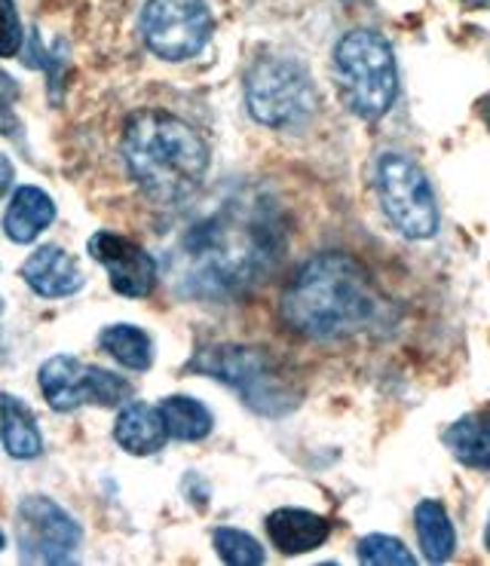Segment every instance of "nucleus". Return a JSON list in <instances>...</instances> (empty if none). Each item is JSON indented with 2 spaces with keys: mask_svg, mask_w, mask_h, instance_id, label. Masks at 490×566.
<instances>
[{
  "mask_svg": "<svg viewBox=\"0 0 490 566\" xmlns=\"http://www.w3.org/2000/svg\"><path fill=\"white\" fill-rule=\"evenodd\" d=\"M0 441L13 460H34L43 450L34 413L10 392H0Z\"/></svg>",
  "mask_w": 490,
  "mask_h": 566,
  "instance_id": "obj_16",
  "label": "nucleus"
},
{
  "mask_svg": "<svg viewBox=\"0 0 490 566\" xmlns=\"http://www.w3.org/2000/svg\"><path fill=\"white\" fill-rule=\"evenodd\" d=\"M102 349L117 358L123 368L129 370H147L154 365V343L145 331L135 325H111L102 331Z\"/></svg>",
  "mask_w": 490,
  "mask_h": 566,
  "instance_id": "obj_19",
  "label": "nucleus"
},
{
  "mask_svg": "<svg viewBox=\"0 0 490 566\" xmlns=\"http://www.w3.org/2000/svg\"><path fill=\"white\" fill-rule=\"evenodd\" d=\"M267 533L282 554L316 552L329 539V521L306 509H279L267 517Z\"/></svg>",
  "mask_w": 490,
  "mask_h": 566,
  "instance_id": "obj_13",
  "label": "nucleus"
},
{
  "mask_svg": "<svg viewBox=\"0 0 490 566\" xmlns=\"http://www.w3.org/2000/svg\"><path fill=\"white\" fill-rule=\"evenodd\" d=\"M53 221L55 202L50 199V193L28 185L19 187L13 193V202H10L7 218H3V230H7V237L13 239V242L25 245V242H34Z\"/></svg>",
  "mask_w": 490,
  "mask_h": 566,
  "instance_id": "obj_15",
  "label": "nucleus"
},
{
  "mask_svg": "<svg viewBox=\"0 0 490 566\" xmlns=\"http://www.w3.org/2000/svg\"><path fill=\"white\" fill-rule=\"evenodd\" d=\"M142 34L154 55L185 62L202 53L212 38V13L202 0H147Z\"/></svg>",
  "mask_w": 490,
  "mask_h": 566,
  "instance_id": "obj_8",
  "label": "nucleus"
},
{
  "mask_svg": "<svg viewBox=\"0 0 490 566\" xmlns=\"http://www.w3.org/2000/svg\"><path fill=\"white\" fill-rule=\"evenodd\" d=\"M484 542H488V548H490V527H488V533H484Z\"/></svg>",
  "mask_w": 490,
  "mask_h": 566,
  "instance_id": "obj_28",
  "label": "nucleus"
},
{
  "mask_svg": "<svg viewBox=\"0 0 490 566\" xmlns=\"http://www.w3.org/2000/svg\"><path fill=\"white\" fill-rule=\"evenodd\" d=\"M3 545H7V539H3V533H0V552H3Z\"/></svg>",
  "mask_w": 490,
  "mask_h": 566,
  "instance_id": "obj_27",
  "label": "nucleus"
},
{
  "mask_svg": "<svg viewBox=\"0 0 490 566\" xmlns=\"http://www.w3.org/2000/svg\"><path fill=\"white\" fill-rule=\"evenodd\" d=\"M215 552L230 566H261L264 564V548L242 530L221 527L215 530Z\"/></svg>",
  "mask_w": 490,
  "mask_h": 566,
  "instance_id": "obj_21",
  "label": "nucleus"
},
{
  "mask_svg": "<svg viewBox=\"0 0 490 566\" xmlns=\"http://www.w3.org/2000/svg\"><path fill=\"white\" fill-rule=\"evenodd\" d=\"M285 251V214L264 190L242 187L199 214L169 251V276L187 297L225 301L261 285Z\"/></svg>",
  "mask_w": 490,
  "mask_h": 566,
  "instance_id": "obj_1",
  "label": "nucleus"
},
{
  "mask_svg": "<svg viewBox=\"0 0 490 566\" xmlns=\"http://www.w3.org/2000/svg\"><path fill=\"white\" fill-rule=\"evenodd\" d=\"M15 98H19V90L15 83L3 71H0V133L13 135L19 129V119H15Z\"/></svg>",
  "mask_w": 490,
  "mask_h": 566,
  "instance_id": "obj_24",
  "label": "nucleus"
},
{
  "mask_svg": "<svg viewBox=\"0 0 490 566\" xmlns=\"http://www.w3.org/2000/svg\"><path fill=\"white\" fill-rule=\"evenodd\" d=\"M377 285L368 266L344 251L310 258L282 291V322L313 340H337L372 325L377 316Z\"/></svg>",
  "mask_w": 490,
  "mask_h": 566,
  "instance_id": "obj_2",
  "label": "nucleus"
},
{
  "mask_svg": "<svg viewBox=\"0 0 490 566\" xmlns=\"http://www.w3.org/2000/svg\"><path fill=\"white\" fill-rule=\"evenodd\" d=\"M10 185H13V163L0 154V197L10 190Z\"/></svg>",
  "mask_w": 490,
  "mask_h": 566,
  "instance_id": "obj_25",
  "label": "nucleus"
},
{
  "mask_svg": "<svg viewBox=\"0 0 490 566\" xmlns=\"http://www.w3.org/2000/svg\"><path fill=\"white\" fill-rule=\"evenodd\" d=\"M445 444L463 465L490 472V408L466 413L448 426Z\"/></svg>",
  "mask_w": 490,
  "mask_h": 566,
  "instance_id": "obj_17",
  "label": "nucleus"
},
{
  "mask_svg": "<svg viewBox=\"0 0 490 566\" xmlns=\"http://www.w3.org/2000/svg\"><path fill=\"white\" fill-rule=\"evenodd\" d=\"M0 313H3V297H0Z\"/></svg>",
  "mask_w": 490,
  "mask_h": 566,
  "instance_id": "obj_29",
  "label": "nucleus"
},
{
  "mask_svg": "<svg viewBox=\"0 0 490 566\" xmlns=\"http://www.w3.org/2000/svg\"><path fill=\"white\" fill-rule=\"evenodd\" d=\"M190 370L227 382L249 408L267 417H282L301 405V389L292 380V374H285L277 358L258 346L215 343L190 358Z\"/></svg>",
  "mask_w": 490,
  "mask_h": 566,
  "instance_id": "obj_4",
  "label": "nucleus"
},
{
  "mask_svg": "<svg viewBox=\"0 0 490 566\" xmlns=\"http://www.w3.org/2000/svg\"><path fill=\"white\" fill-rule=\"evenodd\" d=\"M163 417L169 426V434L178 441H202L212 432V413L199 405L197 398L173 396L163 401Z\"/></svg>",
  "mask_w": 490,
  "mask_h": 566,
  "instance_id": "obj_20",
  "label": "nucleus"
},
{
  "mask_svg": "<svg viewBox=\"0 0 490 566\" xmlns=\"http://www.w3.org/2000/svg\"><path fill=\"white\" fill-rule=\"evenodd\" d=\"M126 169L147 199L178 206L199 190L209 171V147L194 126L166 111H138L123 129Z\"/></svg>",
  "mask_w": 490,
  "mask_h": 566,
  "instance_id": "obj_3",
  "label": "nucleus"
},
{
  "mask_svg": "<svg viewBox=\"0 0 490 566\" xmlns=\"http://www.w3.org/2000/svg\"><path fill=\"white\" fill-rule=\"evenodd\" d=\"M22 279L40 297H67L83 289V270L80 264L59 245H43L25 264H22Z\"/></svg>",
  "mask_w": 490,
  "mask_h": 566,
  "instance_id": "obj_12",
  "label": "nucleus"
},
{
  "mask_svg": "<svg viewBox=\"0 0 490 566\" xmlns=\"http://www.w3.org/2000/svg\"><path fill=\"white\" fill-rule=\"evenodd\" d=\"M414 521H417V539L424 545V554L432 560V564H445L451 560L453 545H457V533H453V524L448 512L441 509V502L424 500L414 512Z\"/></svg>",
  "mask_w": 490,
  "mask_h": 566,
  "instance_id": "obj_18",
  "label": "nucleus"
},
{
  "mask_svg": "<svg viewBox=\"0 0 490 566\" xmlns=\"http://www.w3.org/2000/svg\"><path fill=\"white\" fill-rule=\"evenodd\" d=\"M377 197L402 237L429 239L438 230V206L424 169L405 154L377 159Z\"/></svg>",
  "mask_w": 490,
  "mask_h": 566,
  "instance_id": "obj_7",
  "label": "nucleus"
},
{
  "mask_svg": "<svg viewBox=\"0 0 490 566\" xmlns=\"http://www.w3.org/2000/svg\"><path fill=\"white\" fill-rule=\"evenodd\" d=\"M469 3H478V7H488L490 10V0H469Z\"/></svg>",
  "mask_w": 490,
  "mask_h": 566,
  "instance_id": "obj_26",
  "label": "nucleus"
},
{
  "mask_svg": "<svg viewBox=\"0 0 490 566\" xmlns=\"http://www.w3.org/2000/svg\"><path fill=\"white\" fill-rule=\"evenodd\" d=\"M15 536L25 564H67L80 545L77 521L46 496L19 502Z\"/></svg>",
  "mask_w": 490,
  "mask_h": 566,
  "instance_id": "obj_10",
  "label": "nucleus"
},
{
  "mask_svg": "<svg viewBox=\"0 0 490 566\" xmlns=\"http://www.w3.org/2000/svg\"><path fill=\"white\" fill-rule=\"evenodd\" d=\"M334 80L356 117L380 119L398 95L393 46L374 31H350L334 46Z\"/></svg>",
  "mask_w": 490,
  "mask_h": 566,
  "instance_id": "obj_5",
  "label": "nucleus"
},
{
  "mask_svg": "<svg viewBox=\"0 0 490 566\" xmlns=\"http://www.w3.org/2000/svg\"><path fill=\"white\" fill-rule=\"evenodd\" d=\"M114 438L123 450H129L133 457H150L166 444L169 438V426L163 410L150 408L145 401H133L119 410L117 426H114Z\"/></svg>",
  "mask_w": 490,
  "mask_h": 566,
  "instance_id": "obj_14",
  "label": "nucleus"
},
{
  "mask_svg": "<svg viewBox=\"0 0 490 566\" xmlns=\"http://www.w3.org/2000/svg\"><path fill=\"white\" fill-rule=\"evenodd\" d=\"M358 560L368 566H414L417 557H414L405 545L393 536H384V533H372L365 539H358Z\"/></svg>",
  "mask_w": 490,
  "mask_h": 566,
  "instance_id": "obj_22",
  "label": "nucleus"
},
{
  "mask_svg": "<svg viewBox=\"0 0 490 566\" xmlns=\"http://www.w3.org/2000/svg\"><path fill=\"white\" fill-rule=\"evenodd\" d=\"M40 392L53 410H74L80 405L117 408L133 396V386L105 368L83 365L80 358L53 356L40 365Z\"/></svg>",
  "mask_w": 490,
  "mask_h": 566,
  "instance_id": "obj_9",
  "label": "nucleus"
},
{
  "mask_svg": "<svg viewBox=\"0 0 490 566\" xmlns=\"http://www.w3.org/2000/svg\"><path fill=\"white\" fill-rule=\"evenodd\" d=\"M22 50V22L13 0H0V59H13Z\"/></svg>",
  "mask_w": 490,
  "mask_h": 566,
  "instance_id": "obj_23",
  "label": "nucleus"
},
{
  "mask_svg": "<svg viewBox=\"0 0 490 566\" xmlns=\"http://www.w3.org/2000/svg\"><path fill=\"white\" fill-rule=\"evenodd\" d=\"M90 254L105 266L111 285L123 297H147L157 289V261L138 242L117 233H95L90 239Z\"/></svg>",
  "mask_w": 490,
  "mask_h": 566,
  "instance_id": "obj_11",
  "label": "nucleus"
},
{
  "mask_svg": "<svg viewBox=\"0 0 490 566\" xmlns=\"http://www.w3.org/2000/svg\"><path fill=\"white\" fill-rule=\"evenodd\" d=\"M246 105L264 126H301L316 111V86L292 59H261L246 80Z\"/></svg>",
  "mask_w": 490,
  "mask_h": 566,
  "instance_id": "obj_6",
  "label": "nucleus"
}]
</instances>
